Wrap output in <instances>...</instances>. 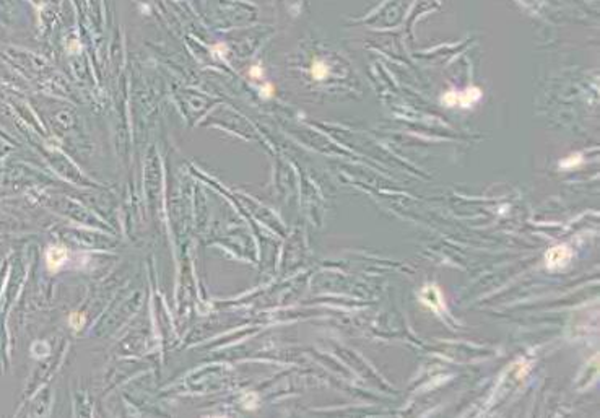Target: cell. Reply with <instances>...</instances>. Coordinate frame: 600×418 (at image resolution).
I'll list each match as a JSON object with an SVG mask.
<instances>
[{"label": "cell", "mask_w": 600, "mask_h": 418, "mask_svg": "<svg viewBox=\"0 0 600 418\" xmlns=\"http://www.w3.org/2000/svg\"><path fill=\"white\" fill-rule=\"evenodd\" d=\"M482 98V92L475 87L472 88H467L463 92H457V90H451L447 92L444 96H442V103L449 108H454V106H459V108H470V106L475 104L478 99Z\"/></svg>", "instance_id": "1"}, {"label": "cell", "mask_w": 600, "mask_h": 418, "mask_svg": "<svg viewBox=\"0 0 600 418\" xmlns=\"http://www.w3.org/2000/svg\"><path fill=\"white\" fill-rule=\"evenodd\" d=\"M571 255H573L571 249H569L566 244L553 246V248L548 249V253L545 254L547 267L548 269H559V267L568 264Z\"/></svg>", "instance_id": "2"}, {"label": "cell", "mask_w": 600, "mask_h": 418, "mask_svg": "<svg viewBox=\"0 0 600 418\" xmlns=\"http://www.w3.org/2000/svg\"><path fill=\"white\" fill-rule=\"evenodd\" d=\"M46 260L47 269L50 272H57L67 260V249L64 246H50L46 253Z\"/></svg>", "instance_id": "3"}, {"label": "cell", "mask_w": 600, "mask_h": 418, "mask_svg": "<svg viewBox=\"0 0 600 418\" xmlns=\"http://www.w3.org/2000/svg\"><path fill=\"white\" fill-rule=\"evenodd\" d=\"M420 298H421L423 303H425L428 308H431L433 311H441L442 308H444V304H442V296L439 293V290H438L435 285L425 286V288L421 290V293H420Z\"/></svg>", "instance_id": "4"}, {"label": "cell", "mask_w": 600, "mask_h": 418, "mask_svg": "<svg viewBox=\"0 0 600 418\" xmlns=\"http://www.w3.org/2000/svg\"><path fill=\"white\" fill-rule=\"evenodd\" d=\"M311 73L316 80H324L327 78V75H329V67H327V64L322 62V60H316L311 67Z\"/></svg>", "instance_id": "5"}, {"label": "cell", "mask_w": 600, "mask_h": 418, "mask_svg": "<svg viewBox=\"0 0 600 418\" xmlns=\"http://www.w3.org/2000/svg\"><path fill=\"white\" fill-rule=\"evenodd\" d=\"M581 157H579V155H574V157H569V158H566V160H563L561 161V168H571V166H577L579 163H581Z\"/></svg>", "instance_id": "6"}, {"label": "cell", "mask_w": 600, "mask_h": 418, "mask_svg": "<svg viewBox=\"0 0 600 418\" xmlns=\"http://www.w3.org/2000/svg\"><path fill=\"white\" fill-rule=\"evenodd\" d=\"M83 322H85V317H83V314L73 313L72 316H70V325L75 327V329H80V327L83 325Z\"/></svg>", "instance_id": "7"}, {"label": "cell", "mask_w": 600, "mask_h": 418, "mask_svg": "<svg viewBox=\"0 0 600 418\" xmlns=\"http://www.w3.org/2000/svg\"><path fill=\"white\" fill-rule=\"evenodd\" d=\"M272 90H274V88H272V85H265L264 93H262V94H264V96H272Z\"/></svg>", "instance_id": "8"}]
</instances>
